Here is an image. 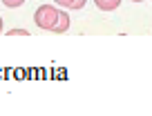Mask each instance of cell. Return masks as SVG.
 Instances as JSON below:
<instances>
[{
  "instance_id": "1",
  "label": "cell",
  "mask_w": 152,
  "mask_h": 116,
  "mask_svg": "<svg viewBox=\"0 0 152 116\" xmlns=\"http://www.w3.org/2000/svg\"><path fill=\"white\" fill-rule=\"evenodd\" d=\"M58 16H61V11L54 9L52 5H40L36 9V14H34V22H36V27L45 29V31H54V27L58 22Z\"/></svg>"
},
{
  "instance_id": "2",
  "label": "cell",
  "mask_w": 152,
  "mask_h": 116,
  "mask_svg": "<svg viewBox=\"0 0 152 116\" xmlns=\"http://www.w3.org/2000/svg\"><path fill=\"white\" fill-rule=\"evenodd\" d=\"M67 29H69V14L61 11V16H58V22H56V27H54V34H65Z\"/></svg>"
},
{
  "instance_id": "3",
  "label": "cell",
  "mask_w": 152,
  "mask_h": 116,
  "mask_svg": "<svg viewBox=\"0 0 152 116\" xmlns=\"http://www.w3.org/2000/svg\"><path fill=\"white\" fill-rule=\"evenodd\" d=\"M94 2H96V7H99L101 11H114L121 5V0H94Z\"/></svg>"
},
{
  "instance_id": "4",
  "label": "cell",
  "mask_w": 152,
  "mask_h": 116,
  "mask_svg": "<svg viewBox=\"0 0 152 116\" xmlns=\"http://www.w3.org/2000/svg\"><path fill=\"white\" fill-rule=\"evenodd\" d=\"M61 7H67V9H83L87 0H56Z\"/></svg>"
},
{
  "instance_id": "5",
  "label": "cell",
  "mask_w": 152,
  "mask_h": 116,
  "mask_svg": "<svg viewBox=\"0 0 152 116\" xmlns=\"http://www.w3.org/2000/svg\"><path fill=\"white\" fill-rule=\"evenodd\" d=\"M25 0H2V5L5 7H11V9H16V7H20Z\"/></svg>"
},
{
  "instance_id": "6",
  "label": "cell",
  "mask_w": 152,
  "mask_h": 116,
  "mask_svg": "<svg viewBox=\"0 0 152 116\" xmlns=\"http://www.w3.org/2000/svg\"><path fill=\"white\" fill-rule=\"evenodd\" d=\"M7 36H29L27 29H11V31H7Z\"/></svg>"
},
{
  "instance_id": "7",
  "label": "cell",
  "mask_w": 152,
  "mask_h": 116,
  "mask_svg": "<svg viewBox=\"0 0 152 116\" xmlns=\"http://www.w3.org/2000/svg\"><path fill=\"white\" fill-rule=\"evenodd\" d=\"M0 34H2V18H0Z\"/></svg>"
},
{
  "instance_id": "8",
  "label": "cell",
  "mask_w": 152,
  "mask_h": 116,
  "mask_svg": "<svg viewBox=\"0 0 152 116\" xmlns=\"http://www.w3.org/2000/svg\"><path fill=\"white\" fill-rule=\"evenodd\" d=\"M132 2H143V0H132Z\"/></svg>"
}]
</instances>
